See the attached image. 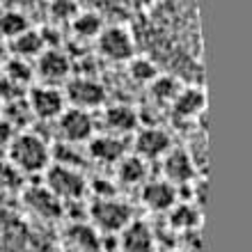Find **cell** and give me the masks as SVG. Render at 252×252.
<instances>
[{
  "label": "cell",
  "mask_w": 252,
  "mask_h": 252,
  "mask_svg": "<svg viewBox=\"0 0 252 252\" xmlns=\"http://www.w3.org/2000/svg\"><path fill=\"white\" fill-rule=\"evenodd\" d=\"M140 53L152 58L160 71L186 85H202V37L197 0H152L128 23Z\"/></svg>",
  "instance_id": "cell-1"
},
{
  "label": "cell",
  "mask_w": 252,
  "mask_h": 252,
  "mask_svg": "<svg viewBox=\"0 0 252 252\" xmlns=\"http://www.w3.org/2000/svg\"><path fill=\"white\" fill-rule=\"evenodd\" d=\"M0 252H62V248L51 239L46 225L0 199Z\"/></svg>",
  "instance_id": "cell-2"
},
{
  "label": "cell",
  "mask_w": 252,
  "mask_h": 252,
  "mask_svg": "<svg viewBox=\"0 0 252 252\" xmlns=\"http://www.w3.org/2000/svg\"><path fill=\"white\" fill-rule=\"evenodd\" d=\"M5 152L7 160L23 177L44 174V170L51 165V145L34 131H19Z\"/></svg>",
  "instance_id": "cell-3"
},
{
  "label": "cell",
  "mask_w": 252,
  "mask_h": 252,
  "mask_svg": "<svg viewBox=\"0 0 252 252\" xmlns=\"http://www.w3.org/2000/svg\"><path fill=\"white\" fill-rule=\"evenodd\" d=\"M19 197L23 209H26V216L39 225H51V222H58L66 216V204L55 197L44 184L23 186Z\"/></svg>",
  "instance_id": "cell-4"
},
{
  "label": "cell",
  "mask_w": 252,
  "mask_h": 252,
  "mask_svg": "<svg viewBox=\"0 0 252 252\" xmlns=\"http://www.w3.org/2000/svg\"><path fill=\"white\" fill-rule=\"evenodd\" d=\"M44 186L60 202L69 204V202H80L87 195V177L78 167L51 163L44 170Z\"/></svg>",
  "instance_id": "cell-5"
},
{
  "label": "cell",
  "mask_w": 252,
  "mask_h": 252,
  "mask_svg": "<svg viewBox=\"0 0 252 252\" xmlns=\"http://www.w3.org/2000/svg\"><path fill=\"white\" fill-rule=\"evenodd\" d=\"M87 218L103 236H117L133 220V209L115 195L106 199H94L87 206Z\"/></svg>",
  "instance_id": "cell-6"
},
{
  "label": "cell",
  "mask_w": 252,
  "mask_h": 252,
  "mask_svg": "<svg viewBox=\"0 0 252 252\" xmlns=\"http://www.w3.org/2000/svg\"><path fill=\"white\" fill-rule=\"evenodd\" d=\"M94 41H96V51L108 62H115V64L128 62L138 53L131 28L124 26V23H106V28L101 30V34Z\"/></svg>",
  "instance_id": "cell-7"
},
{
  "label": "cell",
  "mask_w": 252,
  "mask_h": 252,
  "mask_svg": "<svg viewBox=\"0 0 252 252\" xmlns=\"http://www.w3.org/2000/svg\"><path fill=\"white\" fill-rule=\"evenodd\" d=\"M66 99V106L71 108H80V110H87L92 113L96 108H103L108 99L106 85L99 83L92 76H73V78H66V87L62 90Z\"/></svg>",
  "instance_id": "cell-8"
},
{
  "label": "cell",
  "mask_w": 252,
  "mask_h": 252,
  "mask_svg": "<svg viewBox=\"0 0 252 252\" xmlns=\"http://www.w3.org/2000/svg\"><path fill=\"white\" fill-rule=\"evenodd\" d=\"M55 126H58L60 140L69 142V145H85L87 140L96 133L92 113L80 110V108H71V106H66L62 110V115L55 120Z\"/></svg>",
  "instance_id": "cell-9"
},
{
  "label": "cell",
  "mask_w": 252,
  "mask_h": 252,
  "mask_svg": "<svg viewBox=\"0 0 252 252\" xmlns=\"http://www.w3.org/2000/svg\"><path fill=\"white\" fill-rule=\"evenodd\" d=\"M28 110L39 122H55L66 108L64 92L55 85H37L28 92Z\"/></svg>",
  "instance_id": "cell-10"
},
{
  "label": "cell",
  "mask_w": 252,
  "mask_h": 252,
  "mask_svg": "<svg viewBox=\"0 0 252 252\" xmlns=\"http://www.w3.org/2000/svg\"><path fill=\"white\" fill-rule=\"evenodd\" d=\"M64 252H103V234L90 220H71L62 229Z\"/></svg>",
  "instance_id": "cell-11"
},
{
  "label": "cell",
  "mask_w": 252,
  "mask_h": 252,
  "mask_svg": "<svg viewBox=\"0 0 252 252\" xmlns=\"http://www.w3.org/2000/svg\"><path fill=\"white\" fill-rule=\"evenodd\" d=\"M160 163H163V179L174 184L177 188L192 184L197 177V160L188 149L170 147L167 154L160 158Z\"/></svg>",
  "instance_id": "cell-12"
},
{
  "label": "cell",
  "mask_w": 252,
  "mask_h": 252,
  "mask_svg": "<svg viewBox=\"0 0 252 252\" xmlns=\"http://www.w3.org/2000/svg\"><path fill=\"white\" fill-rule=\"evenodd\" d=\"M172 147V138L165 128L160 126H149V128H138L133 133V152L135 156L149 160H160Z\"/></svg>",
  "instance_id": "cell-13"
},
{
  "label": "cell",
  "mask_w": 252,
  "mask_h": 252,
  "mask_svg": "<svg viewBox=\"0 0 252 252\" xmlns=\"http://www.w3.org/2000/svg\"><path fill=\"white\" fill-rule=\"evenodd\" d=\"M34 76L44 80V85H55L69 78L71 73V60L62 48H44L32 62Z\"/></svg>",
  "instance_id": "cell-14"
},
{
  "label": "cell",
  "mask_w": 252,
  "mask_h": 252,
  "mask_svg": "<svg viewBox=\"0 0 252 252\" xmlns=\"http://www.w3.org/2000/svg\"><path fill=\"white\" fill-rule=\"evenodd\" d=\"M115 239H117V252H156L158 248V236L152 225L135 218Z\"/></svg>",
  "instance_id": "cell-15"
},
{
  "label": "cell",
  "mask_w": 252,
  "mask_h": 252,
  "mask_svg": "<svg viewBox=\"0 0 252 252\" xmlns=\"http://www.w3.org/2000/svg\"><path fill=\"white\" fill-rule=\"evenodd\" d=\"M140 199L152 213H167L179 202V188L165 179H147L140 186Z\"/></svg>",
  "instance_id": "cell-16"
},
{
  "label": "cell",
  "mask_w": 252,
  "mask_h": 252,
  "mask_svg": "<svg viewBox=\"0 0 252 252\" xmlns=\"http://www.w3.org/2000/svg\"><path fill=\"white\" fill-rule=\"evenodd\" d=\"M85 145L87 156L99 165H117L128 154L126 138H117V135H110V133H94Z\"/></svg>",
  "instance_id": "cell-17"
},
{
  "label": "cell",
  "mask_w": 252,
  "mask_h": 252,
  "mask_svg": "<svg viewBox=\"0 0 252 252\" xmlns=\"http://www.w3.org/2000/svg\"><path fill=\"white\" fill-rule=\"evenodd\" d=\"M101 124H103V133H110L117 138H128L140 128V115L126 103H115L103 110Z\"/></svg>",
  "instance_id": "cell-18"
},
{
  "label": "cell",
  "mask_w": 252,
  "mask_h": 252,
  "mask_svg": "<svg viewBox=\"0 0 252 252\" xmlns=\"http://www.w3.org/2000/svg\"><path fill=\"white\" fill-rule=\"evenodd\" d=\"M206 106V94L202 90V85H184L181 92L177 94V99L170 103L172 115L177 120H195Z\"/></svg>",
  "instance_id": "cell-19"
},
{
  "label": "cell",
  "mask_w": 252,
  "mask_h": 252,
  "mask_svg": "<svg viewBox=\"0 0 252 252\" xmlns=\"http://www.w3.org/2000/svg\"><path fill=\"white\" fill-rule=\"evenodd\" d=\"M115 177L122 186L126 188H140L149 179V163L135 154H126L124 158L115 165Z\"/></svg>",
  "instance_id": "cell-20"
},
{
  "label": "cell",
  "mask_w": 252,
  "mask_h": 252,
  "mask_svg": "<svg viewBox=\"0 0 252 252\" xmlns=\"http://www.w3.org/2000/svg\"><path fill=\"white\" fill-rule=\"evenodd\" d=\"M167 216V227L172 229L177 236L184 232H190V229H199V222H202V213L192 202H177V204L165 213Z\"/></svg>",
  "instance_id": "cell-21"
},
{
  "label": "cell",
  "mask_w": 252,
  "mask_h": 252,
  "mask_svg": "<svg viewBox=\"0 0 252 252\" xmlns=\"http://www.w3.org/2000/svg\"><path fill=\"white\" fill-rule=\"evenodd\" d=\"M69 26H71V30L76 32V37L94 41L101 34V30L106 28V19H103V14L92 9V7H83Z\"/></svg>",
  "instance_id": "cell-22"
},
{
  "label": "cell",
  "mask_w": 252,
  "mask_h": 252,
  "mask_svg": "<svg viewBox=\"0 0 252 252\" xmlns=\"http://www.w3.org/2000/svg\"><path fill=\"white\" fill-rule=\"evenodd\" d=\"M186 85L181 78H177V76H172V73H165L160 71L156 78L149 83V96H152L158 106H170L174 99H177V94L181 92V87Z\"/></svg>",
  "instance_id": "cell-23"
},
{
  "label": "cell",
  "mask_w": 252,
  "mask_h": 252,
  "mask_svg": "<svg viewBox=\"0 0 252 252\" xmlns=\"http://www.w3.org/2000/svg\"><path fill=\"white\" fill-rule=\"evenodd\" d=\"M80 5L85 2L87 7H92L96 12H101L103 16L106 14H113V16H135V14L147 7L152 0H78Z\"/></svg>",
  "instance_id": "cell-24"
},
{
  "label": "cell",
  "mask_w": 252,
  "mask_h": 252,
  "mask_svg": "<svg viewBox=\"0 0 252 252\" xmlns=\"http://www.w3.org/2000/svg\"><path fill=\"white\" fill-rule=\"evenodd\" d=\"M9 46H12L14 55L16 58H23V60H30L32 62L37 55L46 48V44H44V37H41V30H37V28H28L26 32H21L19 37H14L12 41H9Z\"/></svg>",
  "instance_id": "cell-25"
},
{
  "label": "cell",
  "mask_w": 252,
  "mask_h": 252,
  "mask_svg": "<svg viewBox=\"0 0 252 252\" xmlns=\"http://www.w3.org/2000/svg\"><path fill=\"white\" fill-rule=\"evenodd\" d=\"M160 73L158 64L152 60V58H147L145 53H135L128 60V78L135 83V85H149L156 76Z\"/></svg>",
  "instance_id": "cell-26"
},
{
  "label": "cell",
  "mask_w": 252,
  "mask_h": 252,
  "mask_svg": "<svg viewBox=\"0 0 252 252\" xmlns=\"http://www.w3.org/2000/svg\"><path fill=\"white\" fill-rule=\"evenodd\" d=\"M2 69H5V78L16 87H26L30 85V80L34 78V66L30 60H23V58H9V60L2 62Z\"/></svg>",
  "instance_id": "cell-27"
},
{
  "label": "cell",
  "mask_w": 252,
  "mask_h": 252,
  "mask_svg": "<svg viewBox=\"0 0 252 252\" xmlns=\"http://www.w3.org/2000/svg\"><path fill=\"white\" fill-rule=\"evenodd\" d=\"M28 28H30V21H28V16L23 12H19V9L0 12V39L12 41L21 32H26Z\"/></svg>",
  "instance_id": "cell-28"
},
{
  "label": "cell",
  "mask_w": 252,
  "mask_h": 252,
  "mask_svg": "<svg viewBox=\"0 0 252 252\" xmlns=\"http://www.w3.org/2000/svg\"><path fill=\"white\" fill-rule=\"evenodd\" d=\"M23 174L16 170V167L9 163L7 158H0V195L7 197V195H19L23 190Z\"/></svg>",
  "instance_id": "cell-29"
},
{
  "label": "cell",
  "mask_w": 252,
  "mask_h": 252,
  "mask_svg": "<svg viewBox=\"0 0 252 252\" xmlns=\"http://www.w3.org/2000/svg\"><path fill=\"white\" fill-rule=\"evenodd\" d=\"M83 9L78 0H48V16L55 23H71L76 19V14Z\"/></svg>",
  "instance_id": "cell-30"
},
{
  "label": "cell",
  "mask_w": 252,
  "mask_h": 252,
  "mask_svg": "<svg viewBox=\"0 0 252 252\" xmlns=\"http://www.w3.org/2000/svg\"><path fill=\"white\" fill-rule=\"evenodd\" d=\"M16 133H19V131H16V126L9 124L5 117H0V149H7Z\"/></svg>",
  "instance_id": "cell-31"
},
{
  "label": "cell",
  "mask_w": 252,
  "mask_h": 252,
  "mask_svg": "<svg viewBox=\"0 0 252 252\" xmlns=\"http://www.w3.org/2000/svg\"><path fill=\"white\" fill-rule=\"evenodd\" d=\"M5 62V44H2V39H0V64Z\"/></svg>",
  "instance_id": "cell-32"
},
{
  "label": "cell",
  "mask_w": 252,
  "mask_h": 252,
  "mask_svg": "<svg viewBox=\"0 0 252 252\" xmlns=\"http://www.w3.org/2000/svg\"><path fill=\"white\" fill-rule=\"evenodd\" d=\"M165 252H184V250H179V248H177V250H165Z\"/></svg>",
  "instance_id": "cell-33"
},
{
  "label": "cell",
  "mask_w": 252,
  "mask_h": 252,
  "mask_svg": "<svg viewBox=\"0 0 252 252\" xmlns=\"http://www.w3.org/2000/svg\"><path fill=\"white\" fill-rule=\"evenodd\" d=\"M0 117H2V101H0Z\"/></svg>",
  "instance_id": "cell-34"
}]
</instances>
